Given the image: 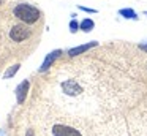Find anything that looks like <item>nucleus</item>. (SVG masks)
Segmentation results:
<instances>
[{
	"label": "nucleus",
	"mask_w": 147,
	"mask_h": 136,
	"mask_svg": "<svg viewBox=\"0 0 147 136\" xmlns=\"http://www.w3.org/2000/svg\"><path fill=\"white\" fill-rule=\"evenodd\" d=\"M13 16L18 18L19 21H22L24 24H33V22H36L40 19L41 13H40V9L36 6L26 2H21L13 8Z\"/></svg>",
	"instance_id": "1"
},
{
	"label": "nucleus",
	"mask_w": 147,
	"mask_h": 136,
	"mask_svg": "<svg viewBox=\"0 0 147 136\" xmlns=\"http://www.w3.org/2000/svg\"><path fill=\"white\" fill-rule=\"evenodd\" d=\"M52 136H82L79 130L73 128L70 125H63V123H55L52 127Z\"/></svg>",
	"instance_id": "2"
},
{
	"label": "nucleus",
	"mask_w": 147,
	"mask_h": 136,
	"mask_svg": "<svg viewBox=\"0 0 147 136\" xmlns=\"http://www.w3.org/2000/svg\"><path fill=\"white\" fill-rule=\"evenodd\" d=\"M29 37H30V30L24 25H14L10 30V38L13 41H24Z\"/></svg>",
	"instance_id": "3"
},
{
	"label": "nucleus",
	"mask_w": 147,
	"mask_h": 136,
	"mask_svg": "<svg viewBox=\"0 0 147 136\" xmlns=\"http://www.w3.org/2000/svg\"><path fill=\"white\" fill-rule=\"evenodd\" d=\"M62 55V51L60 49H55V51H52V52H49L48 55H46V59L43 60V63H41V66H40V71H46V70H49V66L54 63V60L55 59H59V57Z\"/></svg>",
	"instance_id": "4"
},
{
	"label": "nucleus",
	"mask_w": 147,
	"mask_h": 136,
	"mask_svg": "<svg viewBox=\"0 0 147 136\" xmlns=\"http://www.w3.org/2000/svg\"><path fill=\"white\" fill-rule=\"evenodd\" d=\"M98 46V41H90V43L87 44H81V46H76V47H71L70 51H68V55L70 57H74V55H79V54L86 52V51L92 49V47Z\"/></svg>",
	"instance_id": "5"
},
{
	"label": "nucleus",
	"mask_w": 147,
	"mask_h": 136,
	"mask_svg": "<svg viewBox=\"0 0 147 136\" xmlns=\"http://www.w3.org/2000/svg\"><path fill=\"white\" fill-rule=\"evenodd\" d=\"M29 85H30V82L26 79V81H22L16 87V100H18V103H19V104L26 100V95H27V92H29Z\"/></svg>",
	"instance_id": "6"
},
{
	"label": "nucleus",
	"mask_w": 147,
	"mask_h": 136,
	"mask_svg": "<svg viewBox=\"0 0 147 136\" xmlns=\"http://www.w3.org/2000/svg\"><path fill=\"white\" fill-rule=\"evenodd\" d=\"M93 27H95V22H93L92 19H89V18L82 19V21L79 22V28H81L82 32H86V33L92 32V30H93Z\"/></svg>",
	"instance_id": "7"
},
{
	"label": "nucleus",
	"mask_w": 147,
	"mask_h": 136,
	"mask_svg": "<svg viewBox=\"0 0 147 136\" xmlns=\"http://www.w3.org/2000/svg\"><path fill=\"white\" fill-rule=\"evenodd\" d=\"M119 14L123 16L125 19H133V21H138L136 11H134V9H131V8H122V9H119Z\"/></svg>",
	"instance_id": "8"
},
{
	"label": "nucleus",
	"mask_w": 147,
	"mask_h": 136,
	"mask_svg": "<svg viewBox=\"0 0 147 136\" xmlns=\"http://www.w3.org/2000/svg\"><path fill=\"white\" fill-rule=\"evenodd\" d=\"M19 63H16V65H13V66H10V68L7 70V73L3 74V79H10V78H13L14 74H16L18 71H19Z\"/></svg>",
	"instance_id": "9"
},
{
	"label": "nucleus",
	"mask_w": 147,
	"mask_h": 136,
	"mask_svg": "<svg viewBox=\"0 0 147 136\" xmlns=\"http://www.w3.org/2000/svg\"><path fill=\"white\" fill-rule=\"evenodd\" d=\"M78 30H79V22H78L76 19L73 18V19L70 21V32H71V33H76Z\"/></svg>",
	"instance_id": "10"
},
{
	"label": "nucleus",
	"mask_w": 147,
	"mask_h": 136,
	"mask_svg": "<svg viewBox=\"0 0 147 136\" xmlns=\"http://www.w3.org/2000/svg\"><path fill=\"white\" fill-rule=\"evenodd\" d=\"M78 8H79L81 11H86V13H98L95 8H87V6H82V5H79Z\"/></svg>",
	"instance_id": "11"
},
{
	"label": "nucleus",
	"mask_w": 147,
	"mask_h": 136,
	"mask_svg": "<svg viewBox=\"0 0 147 136\" xmlns=\"http://www.w3.org/2000/svg\"><path fill=\"white\" fill-rule=\"evenodd\" d=\"M139 47H141L142 51H146V52H147V43H142V44H139Z\"/></svg>",
	"instance_id": "12"
},
{
	"label": "nucleus",
	"mask_w": 147,
	"mask_h": 136,
	"mask_svg": "<svg viewBox=\"0 0 147 136\" xmlns=\"http://www.w3.org/2000/svg\"><path fill=\"white\" fill-rule=\"evenodd\" d=\"M26 136H33V130H27Z\"/></svg>",
	"instance_id": "13"
},
{
	"label": "nucleus",
	"mask_w": 147,
	"mask_h": 136,
	"mask_svg": "<svg viewBox=\"0 0 147 136\" xmlns=\"http://www.w3.org/2000/svg\"><path fill=\"white\" fill-rule=\"evenodd\" d=\"M0 5H2V0H0Z\"/></svg>",
	"instance_id": "14"
},
{
	"label": "nucleus",
	"mask_w": 147,
	"mask_h": 136,
	"mask_svg": "<svg viewBox=\"0 0 147 136\" xmlns=\"http://www.w3.org/2000/svg\"><path fill=\"white\" fill-rule=\"evenodd\" d=\"M146 14H147V11H146Z\"/></svg>",
	"instance_id": "15"
}]
</instances>
